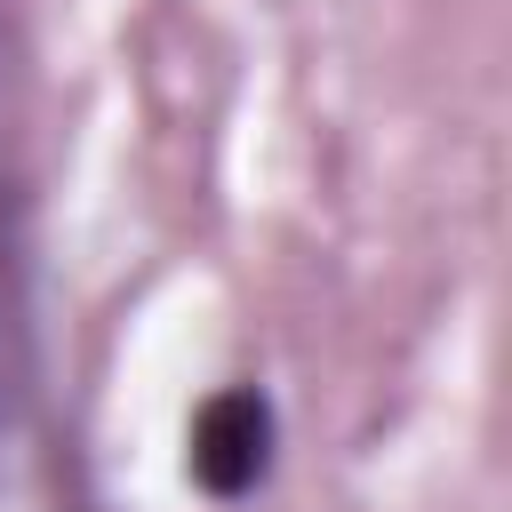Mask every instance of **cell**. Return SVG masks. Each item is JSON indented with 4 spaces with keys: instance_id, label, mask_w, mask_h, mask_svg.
<instances>
[{
    "instance_id": "cell-1",
    "label": "cell",
    "mask_w": 512,
    "mask_h": 512,
    "mask_svg": "<svg viewBox=\"0 0 512 512\" xmlns=\"http://www.w3.org/2000/svg\"><path fill=\"white\" fill-rule=\"evenodd\" d=\"M264 472H272V400L256 384H232L192 416V480L208 496H248Z\"/></svg>"
}]
</instances>
